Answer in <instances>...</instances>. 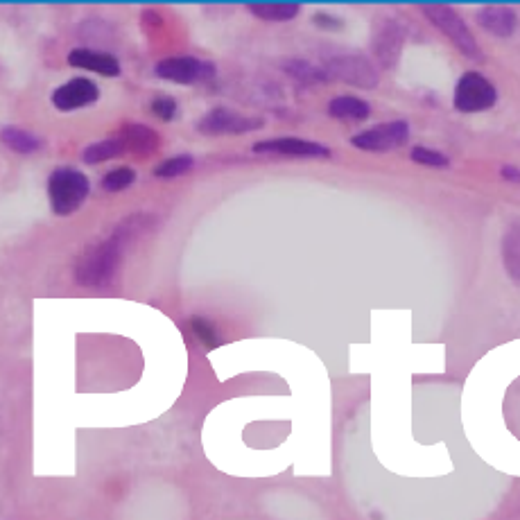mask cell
Returning <instances> with one entry per match:
<instances>
[{
    "label": "cell",
    "instance_id": "obj_1",
    "mask_svg": "<svg viewBox=\"0 0 520 520\" xmlns=\"http://www.w3.org/2000/svg\"><path fill=\"white\" fill-rule=\"evenodd\" d=\"M125 247L129 245L116 231L109 238L86 247L75 265L77 285H82V288H104V285H109L118 270Z\"/></svg>",
    "mask_w": 520,
    "mask_h": 520
},
{
    "label": "cell",
    "instance_id": "obj_2",
    "mask_svg": "<svg viewBox=\"0 0 520 520\" xmlns=\"http://www.w3.org/2000/svg\"><path fill=\"white\" fill-rule=\"evenodd\" d=\"M46 188L52 213L59 215V218L73 215L91 193L89 177L73 166H62L52 170Z\"/></svg>",
    "mask_w": 520,
    "mask_h": 520
},
{
    "label": "cell",
    "instance_id": "obj_3",
    "mask_svg": "<svg viewBox=\"0 0 520 520\" xmlns=\"http://www.w3.org/2000/svg\"><path fill=\"white\" fill-rule=\"evenodd\" d=\"M421 12L441 34H444V37L453 41V46L462 52L464 57L473 59V62H478V64L484 62V52L480 50V43L475 41L473 32L468 30L466 21L459 16L455 7L430 3V5H423Z\"/></svg>",
    "mask_w": 520,
    "mask_h": 520
},
{
    "label": "cell",
    "instance_id": "obj_4",
    "mask_svg": "<svg viewBox=\"0 0 520 520\" xmlns=\"http://www.w3.org/2000/svg\"><path fill=\"white\" fill-rule=\"evenodd\" d=\"M328 82H344L358 89H376L380 73L376 64L364 55H337L324 64Z\"/></svg>",
    "mask_w": 520,
    "mask_h": 520
},
{
    "label": "cell",
    "instance_id": "obj_5",
    "mask_svg": "<svg viewBox=\"0 0 520 520\" xmlns=\"http://www.w3.org/2000/svg\"><path fill=\"white\" fill-rule=\"evenodd\" d=\"M498 102V91L491 80L478 71H468L455 86L453 104L462 114H480Z\"/></svg>",
    "mask_w": 520,
    "mask_h": 520
},
{
    "label": "cell",
    "instance_id": "obj_6",
    "mask_svg": "<svg viewBox=\"0 0 520 520\" xmlns=\"http://www.w3.org/2000/svg\"><path fill=\"white\" fill-rule=\"evenodd\" d=\"M405 39H407V28L401 21L383 16V19H378L374 23L371 50H374L380 68H396L398 59L403 55Z\"/></svg>",
    "mask_w": 520,
    "mask_h": 520
},
{
    "label": "cell",
    "instance_id": "obj_7",
    "mask_svg": "<svg viewBox=\"0 0 520 520\" xmlns=\"http://www.w3.org/2000/svg\"><path fill=\"white\" fill-rule=\"evenodd\" d=\"M215 73H218L215 64L206 62V59L188 57V55L161 59V62L154 66L156 77H161V80H168V82H175V84H184V86L211 82Z\"/></svg>",
    "mask_w": 520,
    "mask_h": 520
},
{
    "label": "cell",
    "instance_id": "obj_8",
    "mask_svg": "<svg viewBox=\"0 0 520 520\" xmlns=\"http://www.w3.org/2000/svg\"><path fill=\"white\" fill-rule=\"evenodd\" d=\"M410 141V125L405 120H389V123H380L376 127L364 129V132L355 134L351 138V145L364 152H392L403 147Z\"/></svg>",
    "mask_w": 520,
    "mask_h": 520
},
{
    "label": "cell",
    "instance_id": "obj_9",
    "mask_svg": "<svg viewBox=\"0 0 520 520\" xmlns=\"http://www.w3.org/2000/svg\"><path fill=\"white\" fill-rule=\"evenodd\" d=\"M263 118L242 116L238 111L227 107H215L199 118L197 132L204 136H224V134H249L256 129H263Z\"/></svg>",
    "mask_w": 520,
    "mask_h": 520
},
{
    "label": "cell",
    "instance_id": "obj_10",
    "mask_svg": "<svg viewBox=\"0 0 520 520\" xmlns=\"http://www.w3.org/2000/svg\"><path fill=\"white\" fill-rule=\"evenodd\" d=\"M100 98V89L98 84L89 77H73V80L64 82L62 86H57L52 91V107L59 111H75V109H84L91 107V104L98 102Z\"/></svg>",
    "mask_w": 520,
    "mask_h": 520
},
{
    "label": "cell",
    "instance_id": "obj_11",
    "mask_svg": "<svg viewBox=\"0 0 520 520\" xmlns=\"http://www.w3.org/2000/svg\"><path fill=\"white\" fill-rule=\"evenodd\" d=\"M254 152L299 156V159H331V150H328L326 145L299 136H281V138H270V141H258L254 145Z\"/></svg>",
    "mask_w": 520,
    "mask_h": 520
},
{
    "label": "cell",
    "instance_id": "obj_12",
    "mask_svg": "<svg viewBox=\"0 0 520 520\" xmlns=\"http://www.w3.org/2000/svg\"><path fill=\"white\" fill-rule=\"evenodd\" d=\"M68 64L73 68H86V71L98 73L104 77H118L120 71V62L109 55V52H100V50H91V48H75L68 52Z\"/></svg>",
    "mask_w": 520,
    "mask_h": 520
},
{
    "label": "cell",
    "instance_id": "obj_13",
    "mask_svg": "<svg viewBox=\"0 0 520 520\" xmlns=\"http://www.w3.org/2000/svg\"><path fill=\"white\" fill-rule=\"evenodd\" d=\"M475 21H478L480 28L493 34V37H502V39L511 37L518 28V14L507 5L482 7V10H478V14H475Z\"/></svg>",
    "mask_w": 520,
    "mask_h": 520
},
{
    "label": "cell",
    "instance_id": "obj_14",
    "mask_svg": "<svg viewBox=\"0 0 520 520\" xmlns=\"http://www.w3.org/2000/svg\"><path fill=\"white\" fill-rule=\"evenodd\" d=\"M118 134L125 141L127 152L141 156V159H147V156L159 152L161 147V136L152 127L141 123H127L118 129Z\"/></svg>",
    "mask_w": 520,
    "mask_h": 520
},
{
    "label": "cell",
    "instance_id": "obj_15",
    "mask_svg": "<svg viewBox=\"0 0 520 520\" xmlns=\"http://www.w3.org/2000/svg\"><path fill=\"white\" fill-rule=\"evenodd\" d=\"M371 114V107L367 100L358 98V95H337L328 102V116L335 120H367Z\"/></svg>",
    "mask_w": 520,
    "mask_h": 520
},
{
    "label": "cell",
    "instance_id": "obj_16",
    "mask_svg": "<svg viewBox=\"0 0 520 520\" xmlns=\"http://www.w3.org/2000/svg\"><path fill=\"white\" fill-rule=\"evenodd\" d=\"M247 10L263 21L281 23L297 19L301 14V3H292V0H279V3H274V0H267V3H247Z\"/></svg>",
    "mask_w": 520,
    "mask_h": 520
},
{
    "label": "cell",
    "instance_id": "obj_17",
    "mask_svg": "<svg viewBox=\"0 0 520 520\" xmlns=\"http://www.w3.org/2000/svg\"><path fill=\"white\" fill-rule=\"evenodd\" d=\"M120 154H127V147H125L123 138H120V134L116 132L114 136L102 138V141L86 147V150L82 152V159H84V163H89V166H95V163L116 159V156H120Z\"/></svg>",
    "mask_w": 520,
    "mask_h": 520
},
{
    "label": "cell",
    "instance_id": "obj_18",
    "mask_svg": "<svg viewBox=\"0 0 520 520\" xmlns=\"http://www.w3.org/2000/svg\"><path fill=\"white\" fill-rule=\"evenodd\" d=\"M502 263L511 279L520 285V224L511 227L502 238Z\"/></svg>",
    "mask_w": 520,
    "mask_h": 520
},
{
    "label": "cell",
    "instance_id": "obj_19",
    "mask_svg": "<svg viewBox=\"0 0 520 520\" xmlns=\"http://www.w3.org/2000/svg\"><path fill=\"white\" fill-rule=\"evenodd\" d=\"M283 71L292 75L294 80L301 82L303 86L328 82V77L324 73V66H315V64L306 62V59H288V62L283 64Z\"/></svg>",
    "mask_w": 520,
    "mask_h": 520
},
{
    "label": "cell",
    "instance_id": "obj_20",
    "mask_svg": "<svg viewBox=\"0 0 520 520\" xmlns=\"http://www.w3.org/2000/svg\"><path fill=\"white\" fill-rule=\"evenodd\" d=\"M3 143L10 147L12 152L19 154H34L37 150H41V138L34 136L30 132H25L21 127H5L3 129Z\"/></svg>",
    "mask_w": 520,
    "mask_h": 520
},
{
    "label": "cell",
    "instance_id": "obj_21",
    "mask_svg": "<svg viewBox=\"0 0 520 520\" xmlns=\"http://www.w3.org/2000/svg\"><path fill=\"white\" fill-rule=\"evenodd\" d=\"M195 166V156L190 154H177V156H170L163 163H159L152 170V175L156 179H177L181 175H186V172Z\"/></svg>",
    "mask_w": 520,
    "mask_h": 520
},
{
    "label": "cell",
    "instance_id": "obj_22",
    "mask_svg": "<svg viewBox=\"0 0 520 520\" xmlns=\"http://www.w3.org/2000/svg\"><path fill=\"white\" fill-rule=\"evenodd\" d=\"M134 181H136V170L129 166H120V168L109 170L107 175L102 177L100 186L104 193H123V190H127L134 184Z\"/></svg>",
    "mask_w": 520,
    "mask_h": 520
},
{
    "label": "cell",
    "instance_id": "obj_23",
    "mask_svg": "<svg viewBox=\"0 0 520 520\" xmlns=\"http://www.w3.org/2000/svg\"><path fill=\"white\" fill-rule=\"evenodd\" d=\"M410 159L414 163H421V166H428V168H450L448 154L439 152V150H430V147H423V145L412 147Z\"/></svg>",
    "mask_w": 520,
    "mask_h": 520
},
{
    "label": "cell",
    "instance_id": "obj_24",
    "mask_svg": "<svg viewBox=\"0 0 520 520\" xmlns=\"http://www.w3.org/2000/svg\"><path fill=\"white\" fill-rule=\"evenodd\" d=\"M190 326H193V333L199 337V342H202L206 349H213V346L220 344V335L215 331L213 322H208L204 317H193L190 319Z\"/></svg>",
    "mask_w": 520,
    "mask_h": 520
},
{
    "label": "cell",
    "instance_id": "obj_25",
    "mask_svg": "<svg viewBox=\"0 0 520 520\" xmlns=\"http://www.w3.org/2000/svg\"><path fill=\"white\" fill-rule=\"evenodd\" d=\"M152 114L163 123H172L179 116V102L170 95H156L152 100Z\"/></svg>",
    "mask_w": 520,
    "mask_h": 520
},
{
    "label": "cell",
    "instance_id": "obj_26",
    "mask_svg": "<svg viewBox=\"0 0 520 520\" xmlns=\"http://www.w3.org/2000/svg\"><path fill=\"white\" fill-rule=\"evenodd\" d=\"M312 23L319 25V28H322V30H340V28H344V21L335 19V16L328 14V12H317L315 19H312Z\"/></svg>",
    "mask_w": 520,
    "mask_h": 520
},
{
    "label": "cell",
    "instance_id": "obj_27",
    "mask_svg": "<svg viewBox=\"0 0 520 520\" xmlns=\"http://www.w3.org/2000/svg\"><path fill=\"white\" fill-rule=\"evenodd\" d=\"M500 177L507 181H514V184H520V168L516 166H502L500 168Z\"/></svg>",
    "mask_w": 520,
    "mask_h": 520
}]
</instances>
